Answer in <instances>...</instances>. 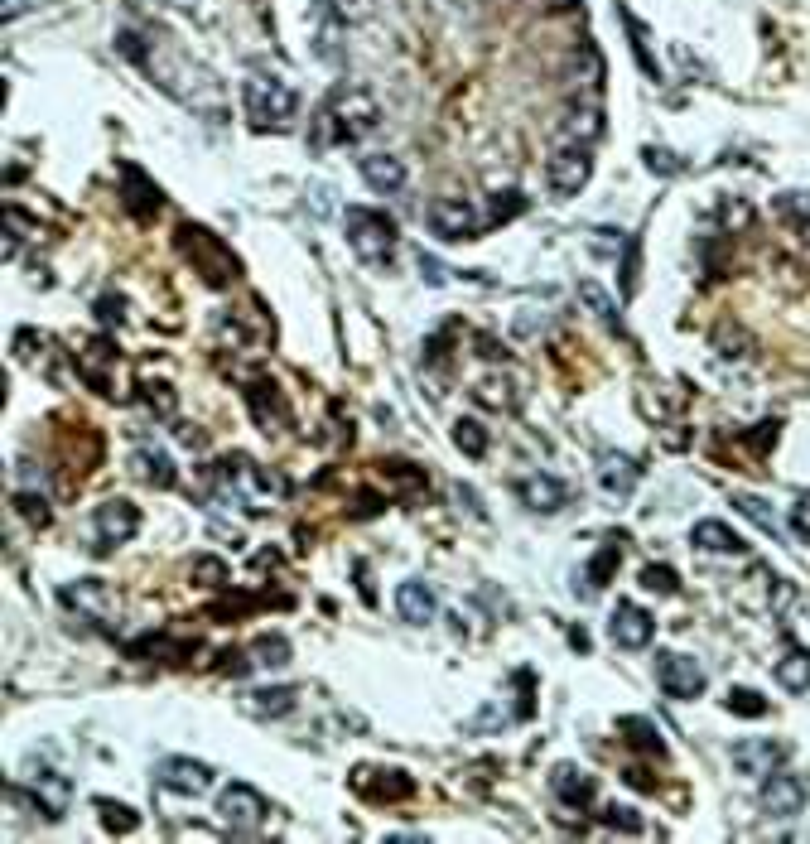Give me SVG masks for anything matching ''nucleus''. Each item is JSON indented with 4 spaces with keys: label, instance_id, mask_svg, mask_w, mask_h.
<instances>
[{
    "label": "nucleus",
    "instance_id": "nucleus-28",
    "mask_svg": "<svg viewBox=\"0 0 810 844\" xmlns=\"http://www.w3.org/2000/svg\"><path fill=\"white\" fill-rule=\"evenodd\" d=\"M135 463H140V478H145V483L174 488V463H169V454H160V449H140Z\"/></svg>",
    "mask_w": 810,
    "mask_h": 844
},
{
    "label": "nucleus",
    "instance_id": "nucleus-37",
    "mask_svg": "<svg viewBox=\"0 0 810 844\" xmlns=\"http://www.w3.org/2000/svg\"><path fill=\"white\" fill-rule=\"evenodd\" d=\"M642 589H651V594H680V579H675L671 565H647L642 570Z\"/></svg>",
    "mask_w": 810,
    "mask_h": 844
},
{
    "label": "nucleus",
    "instance_id": "nucleus-7",
    "mask_svg": "<svg viewBox=\"0 0 810 844\" xmlns=\"http://www.w3.org/2000/svg\"><path fill=\"white\" fill-rule=\"evenodd\" d=\"M425 222H430L434 237H444V242H463V237H478V213H473V203H468V198H454V193H444V198H430V208H425Z\"/></svg>",
    "mask_w": 810,
    "mask_h": 844
},
{
    "label": "nucleus",
    "instance_id": "nucleus-6",
    "mask_svg": "<svg viewBox=\"0 0 810 844\" xmlns=\"http://www.w3.org/2000/svg\"><path fill=\"white\" fill-rule=\"evenodd\" d=\"M266 796L256 787H246V782H232V787H222V796H217V816H222V825L227 830H242V835H251V830H261L266 825Z\"/></svg>",
    "mask_w": 810,
    "mask_h": 844
},
{
    "label": "nucleus",
    "instance_id": "nucleus-36",
    "mask_svg": "<svg viewBox=\"0 0 810 844\" xmlns=\"http://www.w3.org/2000/svg\"><path fill=\"white\" fill-rule=\"evenodd\" d=\"M729 714H743V719H762L767 714V700L757 695V690H748V685H738V690H729Z\"/></svg>",
    "mask_w": 810,
    "mask_h": 844
},
{
    "label": "nucleus",
    "instance_id": "nucleus-38",
    "mask_svg": "<svg viewBox=\"0 0 810 844\" xmlns=\"http://www.w3.org/2000/svg\"><path fill=\"white\" fill-rule=\"evenodd\" d=\"M478 401H483V406H507V410H512L516 406V391H512V382H497V377H487V382H478Z\"/></svg>",
    "mask_w": 810,
    "mask_h": 844
},
{
    "label": "nucleus",
    "instance_id": "nucleus-35",
    "mask_svg": "<svg viewBox=\"0 0 810 844\" xmlns=\"http://www.w3.org/2000/svg\"><path fill=\"white\" fill-rule=\"evenodd\" d=\"M618 15H622V25H627V34H632V49H637V63H642V73H647V78H661V68H656V58H651V49H647V29L637 25V20H632L627 10H618Z\"/></svg>",
    "mask_w": 810,
    "mask_h": 844
},
{
    "label": "nucleus",
    "instance_id": "nucleus-23",
    "mask_svg": "<svg viewBox=\"0 0 810 844\" xmlns=\"http://www.w3.org/2000/svg\"><path fill=\"white\" fill-rule=\"evenodd\" d=\"M690 541L709 550V555H743V536L724 526V521H695V531H690Z\"/></svg>",
    "mask_w": 810,
    "mask_h": 844
},
{
    "label": "nucleus",
    "instance_id": "nucleus-41",
    "mask_svg": "<svg viewBox=\"0 0 810 844\" xmlns=\"http://www.w3.org/2000/svg\"><path fill=\"white\" fill-rule=\"evenodd\" d=\"M647 169H651V174H661V179H675V174H680V160H675L671 150H656V145H651V150H647Z\"/></svg>",
    "mask_w": 810,
    "mask_h": 844
},
{
    "label": "nucleus",
    "instance_id": "nucleus-34",
    "mask_svg": "<svg viewBox=\"0 0 810 844\" xmlns=\"http://www.w3.org/2000/svg\"><path fill=\"white\" fill-rule=\"evenodd\" d=\"M97 811H102V825H107V830H116V835H131L135 825H140V816H135L131 806H121V801H107V796L97 801Z\"/></svg>",
    "mask_w": 810,
    "mask_h": 844
},
{
    "label": "nucleus",
    "instance_id": "nucleus-42",
    "mask_svg": "<svg viewBox=\"0 0 810 844\" xmlns=\"http://www.w3.org/2000/svg\"><path fill=\"white\" fill-rule=\"evenodd\" d=\"M193 574H198L203 584H222V579H227V565L213 560V555H203V560H193Z\"/></svg>",
    "mask_w": 810,
    "mask_h": 844
},
{
    "label": "nucleus",
    "instance_id": "nucleus-10",
    "mask_svg": "<svg viewBox=\"0 0 810 844\" xmlns=\"http://www.w3.org/2000/svg\"><path fill=\"white\" fill-rule=\"evenodd\" d=\"M184 251H189L193 261L203 266V275H208L213 285H222V280H232V275H237V256H232V251H222V242L208 237L203 227H184Z\"/></svg>",
    "mask_w": 810,
    "mask_h": 844
},
{
    "label": "nucleus",
    "instance_id": "nucleus-49",
    "mask_svg": "<svg viewBox=\"0 0 810 844\" xmlns=\"http://www.w3.org/2000/svg\"><path fill=\"white\" fill-rule=\"evenodd\" d=\"M97 314H102V324H121V300H116V295H107V300L97 304Z\"/></svg>",
    "mask_w": 810,
    "mask_h": 844
},
{
    "label": "nucleus",
    "instance_id": "nucleus-3",
    "mask_svg": "<svg viewBox=\"0 0 810 844\" xmlns=\"http://www.w3.org/2000/svg\"><path fill=\"white\" fill-rule=\"evenodd\" d=\"M242 102H246V116H251V126L256 131H266V126H290V116H295V87L285 78H275V73H251L242 82Z\"/></svg>",
    "mask_w": 810,
    "mask_h": 844
},
{
    "label": "nucleus",
    "instance_id": "nucleus-29",
    "mask_svg": "<svg viewBox=\"0 0 810 844\" xmlns=\"http://www.w3.org/2000/svg\"><path fill=\"white\" fill-rule=\"evenodd\" d=\"M251 666H261V671L290 666V642H285V637H261V642L251 647Z\"/></svg>",
    "mask_w": 810,
    "mask_h": 844
},
{
    "label": "nucleus",
    "instance_id": "nucleus-46",
    "mask_svg": "<svg viewBox=\"0 0 810 844\" xmlns=\"http://www.w3.org/2000/svg\"><path fill=\"white\" fill-rule=\"evenodd\" d=\"M145 401L160 410V415H169V410H174V391H169L164 382H160V391H155V386H145Z\"/></svg>",
    "mask_w": 810,
    "mask_h": 844
},
{
    "label": "nucleus",
    "instance_id": "nucleus-9",
    "mask_svg": "<svg viewBox=\"0 0 810 844\" xmlns=\"http://www.w3.org/2000/svg\"><path fill=\"white\" fill-rule=\"evenodd\" d=\"M762 811L767 816H777V820H791V816H801L806 811V782L801 777H791V772H767L762 777Z\"/></svg>",
    "mask_w": 810,
    "mask_h": 844
},
{
    "label": "nucleus",
    "instance_id": "nucleus-32",
    "mask_svg": "<svg viewBox=\"0 0 810 844\" xmlns=\"http://www.w3.org/2000/svg\"><path fill=\"white\" fill-rule=\"evenodd\" d=\"M622 734L632 738L637 748H647V753H656V758L666 753V743H661V734H656V724H651V719H637V714H632V719H622Z\"/></svg>",
    "mask_w": 810,
    "mask_h": 844
},
{
    "label": "nucleus",
    "instance_id": "nucleus-51",
    "mask_svg": "<svg viewBox=\"0 0 810 844\" xmlns=\"http://www.w3.org/2000/svg\"><path fill=\"white\" fill-rule=\"evenodd\" d=\"M550 5H574V0H550Z\"/></svg>",
    "mask_w": 810,
    "mask_h": 844
},
{
    "label": "nucleus",
    "instance_id": "nucleus-12",
    "mask_svg": "<svg viewBox=\"0 0 810 844\" xmlns=\"http://www.w3.org/2000/svg\"><path fill=\"white\" fill-rule=\"evenodd\" d=\"M140 531V512H135L131 502H121V497H111L97 507V550H111V545H126Z\"/></svg>",
    "mask_w": 810,
    "mask_h": 844
},
{
    "label": "nucleus",
    "instance_id": "nucleus-40",
    "mask_svg": "<svg viewBox=\"0 0 810 844\" xmlns=\"http://www.w3.org/2000/svg\"><path fill=\"white\" fill-rule=\"evenodd\" d=\"M15 507L29 517V526H49V502L34 497V492H15Z\"/></svg>",
    "mask_w": 810,
    "mask_h": 844
},
{
    "label": "nucleus",
    "instance_id": "nucleus-30",
    "mask_svg": "<svg viewBox=\"0 0 810 844\" xmlns=\"http://www.w3.org/2000/svg\"><path fill=\"white\" fill-rule=\"evenodd\" d=\"M733 507H738L743 517H753L757 526H762V531H772V536L782 531V517H777V512H772V507L762 502V497H753V492H738V497H733Z\"/></svg>",
    "mask_w": 810,
    "mask_h": 844
},
{
    "label": "nucleus",
    "instance_id": "nucleus-26",
    "mask_svg": "<svg viewBox=\"0 0 810 844\" xmlns=\"http://www.w3.org/2000/svg\"><path fill=\"white\" fill-rule=\"evenodd\" d=\"M121 179H126V189H131V193H126V203H131L140 218L160 208V189H155V184H150L140 169H131V164H126V169H121Z\"/></svg>",
    "mask_w": 810,
    "mask_h": 844
},
{
    "label": "nucleus",
    "instance_id": "nucleus-2",
    "mask_svg": "<svg viewBox=\"0 0 810 844\" xmlns=\"http://www.w3.org/2000/svg\"><path fill=\"white\" fill-rule=\"evenodd\" d=\"M343 227H348V246L357 251V261L367 266H391L396 261V246H401V232L386 213H372V208H348L343 213Z\"/></svg>",
    "mask_w": 810,
    "mask_h": 844
},
{
    "label": "nucleus",
    "instance_id": "nucleus-11",
    "mask_svg": "<svg viewBox=\"0 0 810 844\" xmlns=\"http://www.w3.org/2000/svg\"><path fill=\"white\" fill-rule=\"evenodd\" d=\"M155 782L164 791H174V796H203L213 787V767L198 763V758H164L155 767Z\"/></svg>",
    "mask_w": 810,
    "mask_h": 844
},
{
    "label": "nucleus",
    "instance_id": "nucleus-15",
    "mask_svg": "<svg viewBox=\"0 0 810 844\" xmlns=\"http://www.w3.org/2000/svg\"><path fill=\"white\" fill-rule=\"evenodd\" d=\"M782 763V743H772V738H743V743H733V767L743 772V777H767V772H777Z\"/></svg>",
    "mask_w": 810,
    "mask_h": 844
},
{
    "label": "nucleus",
    "instance_id": "nucleus-31",
    "mask_svg": "<svg viewBox=\"0 0 810 844\" xmlns=\"http://www.w3.org/2000/svg\"><path fill=\"white\" fill-rule=\"evenodd\" d=\"M579 300L589 304V309H594V314L608 328H618V304H613V295H608V290H598L594 280H584V285H579Z\"/></svg>",
    "mask_w": 810,
    "mask_h": 844
},
{
    "label": "nucleus",
    "instance_id": "nucleus-19",
    "mask_svg": "<svg viewBox=\"0 0 810 844\" xmlns=\"http://www.w3.org/2000/svg\"><path fill=\"white\" fill-rule=\"evenodd\" d=\"M396 613H401L405 623H434L439 618V603H434V589H425L420 579H405L401 589H396Z\"/></svg>",
    "mask_w": 810,
    "mask_h": 844
},
{
    "label": "nucleus",
    "instance_id": "nucleus-39",
    "mask_svg": "<svg viewBox=\"0 0 810 844\" xmlns=\"http://www.w3.org/2000/svg\"><path fill=\"white\" fill-rule=\"evenodd\" d=\"M603 820H608L613 830H622V835H642V816H637L632 806H608V811H603Z\"/></svg>",
    "mask_w": 810,
    "mask_h": 844
},
{
    "label": "nucleus",
    "instance_id": "nucleus-48",
    "mask_svg": "<svg viewBox=\"0 0 810 844\" xmlns=\"http://www.w3.org/2000/svg\"><path fill=\"white\" fill-rule=\"evenodd\" d=\"M622 280H627V295L637 285V242H627V261H622Z\"/></svg>",
    "mask_w": 810,
    "mask_h": 844
},
{
    "label": "nucleus",
    "instance_id": "nucleus-8",
    "mask_svg": "<svg viewBox=\"0 0 810 844\" xmlns=\"http://www.w3.org/2000/svg\"><path fill=\"white\" fill-rule=\"evenodd\" d=\"M656 681H661V690L671 695V700H695V695H704V666L695 661V656L685 652H661L656 656Z\"/></svg>",
    "mask_w": 810,
    "mask_h": 844
},
{
    "label": "nucleus",
    "instance_id": "nucleus-20",
    "mask_svg": "<svg viewBox=\"0 0 810 844\" xmlns=\"http://www.w3.org/2000/svg\"><path fill=\"white\" fill-rule=\"evenodd\" d=\"M34 806L44 811L49 820H58L68 811V777L54 772V767H44V772H34Z\"/></svg>",
    "mask_w": 810,
    "mask_h": 844
},
{
    "label": "nucleus",
    "instance_id": "nucleus-33",
    "mask_svg": "<svg viewBox=\"0 0 810 844\" xmlns=\"http://www.w3.org/2000/svg\"><path fill=\"white\" fill-rule=\"evenodd\" d=\"M454 444H459L468 459H483V454H487V430L478 425V420H459V425H454Z\"/></svg>",
    "mask_w": 810,
    "mask_h": 844
},
{
    "label": "nucleus",
    "instance_id": "nucleus-4",
    "mask_svg": "<svg viewBox=\"0 0 810 844\" xmlns=\"http://www.w3.org/2000/svg\"><path fill=\"white\" fill-rule=\"evenodd\" d=\"M213 478H217V488L227 492L232 502H242V507H251V512H266L270 497H275V478H270L256 459H246V454H227V459H217Z\"/></svg>",
    "mask_w": 810,
    "mask_h": 844
},
{
    "label": "nucleus",
    "instance_id": "nucleus-50",
    "mask_svg": "<svg viewBox=\"0 0 810 844\" xmlns=\"http://www.w3.org/2000/svg\"><path fill=\"white\" fill-rule=\"evenodd\" d=\"M791 521H796V531H801V536H810V492L796 502V517H791Z\"/></svg>",
    "mask_w": 810,
    "mask_h": 844
},
{
    "label": "nucleus",
    "instance_id": "nucleus-27",
    "mask_svg": "<svg viewBox=\"0 0 810 844\" xmlns=\"http://www.w3.org/2000/svg\"><path fill=\"white\" fill-rule=\"evenodd\" d=\"M777 685L791 690V695L810 690V652H786L782 661H777Z\"/></svg>",
    "mask_w": 810,
    "mask_h": 844
},
{
    "label": "nucleus",
    "instance_id": "nucleus-44",
    "mask_svg": "<svg viewBox=\"0 0 810 844\" xmlns=\"http://www.w3.org/2000/svg\"><path fill=\"white\" fill-rule=\"evenodd\" d=\"M116 49H121V54L131 58V63H145V44H140V34H131V29H126V34H116Z\"/></svg>",
    "mask_w": 810,
    "mask_h": 844
},
{
    "label": "nucleus",
    "instance_id": "nucleus-17",
    "mask_svg": "<svg viewBox=\"0 0 810 844\" xmlns=\"http://www.w3.org/2000/svg\"><path fill=\"white\" fill-rule=\"evenodd\" d=\"M58 599L68 603V608H78L82 618H107L111 589L102 584V579H78V584H63V589H58Z\"/></svg>",
    "mask_w": 810,
    "mask_h": 844
},
{
    "label": "nucleus",
    "instance_id": "nucleus-22",
    "mask_svg": "<svg viewBox=\"0 0 810 844\" xmlns=\"http://www.w3.org/2000/svg\"><path fill=\"white\" fill-rule=\"evenodd\" d=\"M598 483H603V492H613V497H627V492L642 483V468L627 459V454H608V459L598 463Z\"/></svg>",
    "mask_w": 810,
    "mask_h": 844
},
{
    "label": "nucleus",
    "instance_id": "nucleus-5",
    "mask_svg": "<svg viewBox=\"0 0 810 844\" xmlns=\"http://www.w3.org/2000/svg\"><path fill=\"white\" fill-rule=\"evenodd\" d=\"M589 174H594V150L589 145H560L550 164H545V184L555 198H574V193L589 184Z\"/></svg>",
    "mask_w": 810,
    "mask_h": 844
},
{
    "label": "nucleus",
    "instance_id": "nucleus-45",
    "mask_svg": "<svg viewBox=\"0 0 810 844\" xmlns=\"http://www.w3.org/2000/svg\"><path fill=\"white\" fill-rule=\"evenodd\" d=\"M34 5H44V0H0V20L15 25V20H20L25 10H34Z\"/></svg>",
    "mask_w": 810,
    "mask_h": 844
},
{
    "label": "nucleus",
    "instance_id": "nucleus-43",
    "mask_svg": "<svg viewBox=\"0 0 810 844\" xmlns=\"http://www.w3.org/2000/svg\"><path fill=\"white\" fill-rule=\"evenodd\" d=\"M777 208H782V213H791V218H806L810 222V193H782V198H777Z\"/></svg>",
    "mask_w": 810,
    "mask_h": 844
},
{
    "label": "nucleus",
    "instance_id": "nucleus-16",
    "mask_svg": "<svg viewBox=\"0 0 810 844\" xmlns=\"http://www.w3.org/2000/svg\"><path fill=\"white\" fill-rule=\"evenodd\" d=\"M357 169H362L367 189H377V193H401L405 189V164H401V155H386V150H377V155H362V160H357Z\"/></svg>",
    "mask_w": 810,
    "mask_h": 844
},
{
    "label": "nucleus",
    "instance_id": "nucleus-21",
    "mask_svg": "<svg viewBox=\"0 0 810 844\" xmlns=\"http://www.w3.org/2000/svg\"><path fill=\"white\" fill-rule=\"evenodd\" d=\"M242 709H246V714H256V719H280V714H290V709H295V690H290V685H261V690H246Z\"/></svg>",
    "mask_w": 810,
    "mask_h": 844
},
{
    "label": "nucleus",
    "instance_id": "nucleus-13",
    "mask_svg": "<svg viewBox=\"0 0 810 844\" xmlns=\"http://www.w3.org/2000/svg\"><path fill=\"white\" fill-rule=\"evenodd\" d=\"M651 632H656V623H651L637 603H618V608H613V618H608V637H613L618 647H627V652L647 647Z\"/></svg>",
    "mask_w": 810,
    "mask_h": 844
},
{
    "label": "nucleus",
    "instance_id": "nucleus-14",
    "mask_svg": "<svg viewBox=\"0 0 810 844\" xmlns=\"http://www.w3.org/2000/svg\"><path fill=\"white\" fill-rule=\"evenodd\" d=\"M516 497H521L531 512L555 517V512L569 502V488L560 483V478H550V473H531V478H521V483H516Z\"/></svg>",
    "mask_w": 810,
    "mask_h": 844
},
{
    "label": "nucleus",
    "instance_id": "nucleus-24",
    "mask_svg": "<svg viewBox=\"0 0 810 844\" xmlns=\"http://www.w3.org/2000/svg\"><path fill=\"white\" fill-rule=\"evenodd\" d=\"M622 536H608V541H603V550H598L594 560H589V570H584V579H589V584H584V599H589V594H598V589H603V584H608V574L618 570V560H622Z\"/></svg>",
    "mask_w": 810,
    "mask_h": 844
},
{
    "label": "nucleus",
    "instance_id": "nucleus-25",
    "mask_svg": "<svg viewBox=\"0 0 810 844\" xmlns=\"http://www.w3.org/2000/svg\"><path fill=\"white\" fill-rule=\"evenodd\" d=\"M603 136V116H598V107H579L565 116V140L569 145H594V140Z\"/></svg>",
    "mask_w": 810,
    "mask_h": 844
},
{
    "label": "nucleus",
    "instance_id": "nucleus-47",
    "mask_svg": "<svg viewBox=\"0 0 810 844\" xmlns=\"http://www.w3.org/2000/svg\"><path fill=\"white\" fill-rule=\"evenodd\" d=\"M420 275H425L430 285H444V280H449V275H444V266H439L434 256H425V251H420Z\"/></svg>",
    "mask_w": 810,
    "mask_h": 844
},
{
    "label": "nucleus",
    "instance_id": "nucleus-18",
    "mask_svg": "<svg viewBox=\"0 0 810 844\" xmlns=\"http://www.w3.org/2000/svg\"><path fill=\"white\" fill-rule=\"evenodd\" d=\"M550 791L565 801V806H589L594 801V777L584 772V767H574V763H560L555 772H550Z\"/></svg>",
    "mask_w": 810,
    "mask_h": 844
},
{
    "label": "nucleus",
    "instance_id": "nucleus-1",
    "mask_svg": "<svg viewBox=\"0 0 810 844\" xmlns=\"http://www.w3.org/2000/svg\"><path fill=\"white\" fill-rule=\"evenodd\" d=\"M377 126H381L377 97L362 92V87H338L333 102L319 111V136H314V145H319V150H324V145H362Z\"/></svg>",
    "mask_w": 810,
    "mask_h": 844
}]
</instances>
